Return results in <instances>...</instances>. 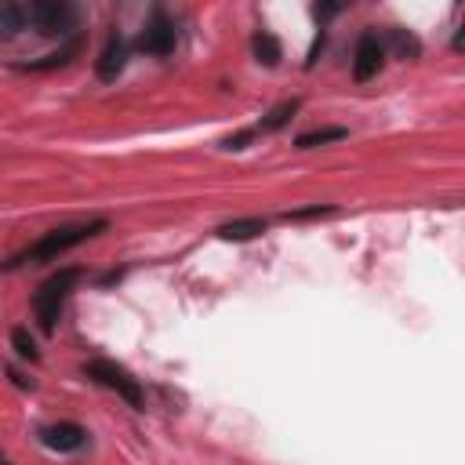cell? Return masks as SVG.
I'll return each mask as SVG.
<instances>
[{
    "label": "cell",
    "mask_w": 465,
    "mask_h": 465,
    "mask_svg": "<svg viewBox=\"0 0 465 465\" xmlns=\"http://www.w3.org/2000/svg\"><path fill=\"white\" fill-rule=\"evenodd\" d=\"M124 66H128V41H124L120 33H113V37L106 41L102 55H99L95 73H99V81H117V77L124 73Z\"/></svg>",
    "instance_id": "obj_8"
},
{
    "label": "cell",
    "mask_w": 465,
    "mask_h": 465,
    "mask_svg": "<svg viewBox=\"0 0 465 465\" xmlns=\"http://www.w3.org/2000/svg\"><path fill=\"white\" fill-rule=\"evenodd\" d=\"M251 138H255V131H237V135H229L222 146H225V149H244Z\"/></svg>",
    "instance_id": "obj_17"
},
{
    "label": "cell",
    "mask_w": 465,
    "mask_h": 465,
    "mask_svg": "<svg viewBox=\"0 0 465 465\" xmlns=\"http://www.w3.org/2000/svg\"><path fill=\"white\" fill-rule=\"evenodd\" d=\"M338 12H342V5H317V8H313V15H317L320 23L331 19V15H338Z\"/></svg>",
    "instance_id": "obj_18"
},
{
    "label": "cell",
    "mask_w": 465,
    "mask_h": 465,
    "mask_svg": "<svg viewBox=\"0 0 465 465\" xmlns=\"http://www.w3.org/2000/svg\"><path fill=\"white\" fill-rule=\"evenodd\" d=\"M26 8V26L37 30L41 37H66L77 30V8L66 0H30Z\"/></svg>",
    "instance_id": "obj_3"
},
{
    "label": "cell",
    "mask_w": 465,
    "mask_h": 465,
    "mask_svg": "<svg viewBox=\"0 0 465 465\" xmlns=\"http://www.w3.org/2000/svg\"><path fill=\"white\" fill-rule=\"evenodd\" d=\"M259 232H266V222L262 218H237V222H225L218 229L222 241H232V244H244V241H255Z\"/></svg>",
    "instance_id": "obj_9"
},
{
    "label": "cell",
    "mask_w": 465,
    "mask_h": 465,
    "mask_svg": "<svg viewBox=\"0 0 465 465\" xmlns=\"http://www.w3.org/2000/svg\"><path fill=\"white\" fill-rule=\"evenodd\" d=\"M320 52H324V33L313 41V48H309V59H306V70H313L317 66V59H320Z\"/></svg>",
    "instance_id": "obj_19"
},
{
    "label": "cell",
    "mask_w": 465,
    "mask_h": 465,
    "mask_svg": "<svg viewBox=\"0 0 465 465\" xmlns=\"http://www.w3.org/2000/svg\"><path fill=\"white\" fill-rule=\"evenodd\" d=\"M12 346H15V353H19L23 360H41V349H37V342L30 338L26 327H15V331H12Z\"/></svg>",
    "instance_id": "obj_14"
},
{
    "label": "cell",
    "mask_w": 465,
    "mask_h": 465,
    "mask_svg": "<svg viewBox=\"0 0 465 465\" xmlns=\"http://www.w3.org/2000/svg\"><path fill=\"white\" fill-rule=\"evenodd\" d=\"M41 443L59 451V454H73L88 443V429L77 425V422H55V425H44L41 429Z\"/></svg>",
    "instance_id": "obj_6"
},
{
    "label": "cell",
    "mask_w": 465,
    "mask_h": 465,
    "mask_svg": "<svg viewBox=\"0 0 465 465\" xmlns=\"http://www.w3.org/2000/svg\"><path fill=\"white\" fill-rule=\"evenodd\" d=\"M389 37H393V44H396V52H400V55H418V41H414L411 33H403V30H393Z\"/></svg>",
    "instance_id": "obj_16"
},
{
    "label": "cell",
    "mask_w": 465,
    "mask_h": 465,
    "mask_svg": "<svg viewBox=\"0 0 465 465\" xmlns=\"http://www.w3.org/2000/svg\"><path fill=\"white\" fill-rule=\"evenodd\" d=\"M338 138H346V128H313V131H306V135H299V149H313V146H327V142H338Z\"/></svg>",
    "instance_id": "obj_13"
},
{
    "label": "cell",
    "mask_w": 465,
    "mask_h": 465,
    "mask_svg": "<svg viewBox=\"0 0 465 465\" xmlns=\"http://www.w3.org/2000/svg\"><path fill=\"white\" fill-rule=\"evenodd\" d=\"M106 225H109L106 218H95V222H77V225H59V229L44 232V237H41L37 244H30L26 251L12 255V259L5 262V270H23V266H41V262H55L59 255L73 251L77 244H84V241L99 237V232H106Z\"/></svg>",
    "instance_id": "obj_1"
},
{
    "label": "cell",
    "mask_w": 465,
    "mask_h": 465,
    "mask_svg": "<svg viewBox=\"0 0 465 465\" xmlns=\"http://www.w3.org/2000/svg\"><path fill=\"white\" fill-rule=\"evenodd\" d=\"M251 48H255V59H259L262 66H277V62L284 59V48H280V41H277L273 33H259Z\"/></svg>",
    "instance_id": "obj_12"
},
{
    "label": "cell",
    "mask_w": 465,
    "mask_h": 465,
    "mask_svg": "<svg viewBox=\"0 0 465 465\" xmlns=\"http://www.w3.org/2000/svg\"><path fill=\"white\" fill-rule=\"evenodd\" d=\"M382 59H385V48L378 41V33H364L360 44H356V62H353V77L364 84L371 81L378 70H382Z\"/></svg>",
    "instance_id": "obj_7"
},
{
    "label": "cell",
    "mask_w": 465,
    "mask_h": 465,
    "mask_svg": "<svg viewBox=\"0 0 465 465\" xmlns=\"http://www.w3.org/2000/svg\"><path fill=\"white\" fill-rule=\"evenodd\" d=\"M302 109V102L299 99H288V102H280V106H273L266 117H262V131H280V128H288L291 124V117Z\"/></svg>",
    "instance_id": "obj_11"
},
{
    "label": "cell",
    "mask_w": 465,
    "mask_h": 465,
    "mask_svg": "<svg viewBox=\"0 0 465 465\" xmlns=\"http://www.w3.org/2000/svg\"><path fill=\"white\" fill-rule=\"evenodd\" d=\"M84 375H88L91 382L113 389V393H117L120 400H128L135 411H146V393H142V385H138L120 364H113V360H91V364H84Z\"/></svg>",
    "instance_id": "obj_4"
},
{
    "label": "cell",
    "mask_w": 465,
    "mask_h": 465,
    "mask_svg": "<svg viewBox=\"0 0 465 465\" xmlns=\"http://www.w3.org/2000/svg\"><path fill=\"white\" fill-rule=\"evenodd\" d=\"M81 280V270H59L55 277H48L41 284V291L33 295V313H37V324L44 335H55L59 327V317H62V306L70 299V291L77 288Z\"/></svg>",
    "instance_id": "obj_2"
},
{
    "label": "cell",
    "mask_w": 465,
    "mask_h": 465,
    "mask_svg": "<svg viewBox=\"0 0 465 465\" xmlns=\"http://www.w3.org/2000/svg\"><path fill=\"white\" fill-rule=\"evenodd\" d=\"M324 214H335L331 204H317V207H306V211H288L284 218L288 222H302V218H324Z\"/></svg>",
    "instance_id": "obj_15"
},
{
    "label": "cell",
    "mask_w": 465,
    "mask_h": 465,
    "mask_svg": "<svg viewBox=\"0 0 465 465\" xmlns=\"http://www.w3.org/2000/svg\"><path fill=\"white\" fill-rule=\"evenodd\" d=\"M26 30V8L15 0H0V37H19Z\"/></svg>",
    "instance_id": "obj_10"
},
{
    "label": "cell",
    "mask_w": 465,
    "mask_h": 465,
    "mask_svg": "<svg viewBox=\"0 0 465 465\" xmlns=\"http://www.w3.org/2000/svg\"><path fill=\"white\" fill-rule=\"evenodd\" d=\"M175 41H178L175 26H171L164 15H153V23L138 33V52H146V55H153V59H164V55L175 52Z\"/></svg>",
    "instance_id": "obj_5"
}]
</instances>
